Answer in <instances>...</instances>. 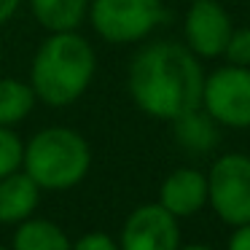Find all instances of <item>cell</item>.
<instances>
[{"instance_id":"cell-1","label":"cell","mask_w":250,"mask_h":250,"mask_svg":"<svg viewBox=\"0 0 250 250\" xmlns=\"http://www.w3.org/2000/svg\"><path fill=\"white\" fill-rule=\"evenodd\" d=\"M202 73L199 57L188 46L172 41L140 49L132 57L126 89L129 97L146 116L159 121H175L178 116L202 105Z\"/></svg>"},{"instance_id":"cell-2","label":"cell","mask_w":250,"mask_h":250,"mask_svg":"<svg viewBox=\"0 0 250 250\" xmlns=\"http://www.w3.org/2000/svg\"><path fill=\"white\" fill-rule=\"evenodd\" d=\"M94 73L97 57L83 35H78L76 30L49 33V38L33 57L30 86L35 92V100L51 108H65L86 92Z\"/></svg>"},{"instance_id":"cell-3","label":"cell","mask_w":250,"mask_h":250,"mask_svg":"<svg viewBox=\"0 0 250 250\" xmlns=\"http://www.w3.org/2000/svg\"><path fill=\"white\" fill-rule=\"evenodd\" d=\"M92 167V148L70 126H46L24 146L22 169L41 191H67L86 178Z\"/></svg>"},{"instance_id":"cell-4","label":"cell","mask_w":250,"mask_h":250,"mask_svg":"<svg viewBox=\"0 0 250 250\" xmlns=\"http://www.w3.org/2000/svg\"><path fill=\"white\" fill-rule=\"evenodd\" d=\"M89 22L108 43H137L164 22L162 0H89Z\"/></svg>"},{"instance_id":"cell-5","label":"cell","mask_w":250,"mask_h":250,"mask_svg":"<svg viewBox=\"0 0 250 250\" xmlns=\"http://www.w3.org/2000/svg\"><path fill=\"white\" fill-rule=\"evenodd\" d=\"M202 110L215 124L248 129L250 126V67L223 65L205 76Z\"/></svg>"},{"instance_id":"cell-6","label":"cell","mask_w":250,"mask_h":250,"mask_svg":"<svg viewBox=\"0 0 250 250\" xmlns=\"http://www.w3.org/2000/svg\"><path fill=\"white\" fill-rule=\"evenodd\" d=\"M207 202L231 226L250 223V156L226 153L207 175Z\"/></svg>"},{"instance_id":"cell-7","label":"cell","mask_w":250,"mask_h":250,"mask_svg":"<svg viewBox=\"0 0 250 250\" xmlns=\"http://www.w3.org/2000/svg\"><path fill=\"white\" fill-rule=\"evenodd\" d=\"M231 30H234L231 17L218 0H194L191 8L186 11V22H183L186 46L199 60L223 57Z\"/></svg>"},{"instance_id":"cell-8","label":"cell","mask_w":250,"mask_h":250,"mask_svg":"<svg viewBox=\"0 0 250 250\" xmlns=\"http://www.w3.org/2000/svg\"><path fill=\"white\" fill-rule=\"evenodd\" d=\"M180 229L178 218L162 205H143L126 218L121 229L119 250H178Z\"/></svg>"},{"instance_id":"cell-9","label":"cell","mask_w":250,"mask_h":250,"mask_svg":"<svg viewBox=\"0 0 250 250\" xmlns=\"http://www.w3.org/2000/svg\"><path fill=\"white\" fill-rule=\"evenodd\" d=\"M159 205L175 218H188L196 215L207 205V175L199 169L180 167L164 178L159 188Z\"/></svg>"},{"instance_id":"cell-10","label":"cell","mask_w":250,"mask_h":250,"mask_svg":"<svg viewBox=\"0 0 250 250\" xmlns=\"http://www.w3.org/2000/svg\"><path fill=\"white\" fill-rule=\"evenodd\" d=\"M38 202L41 188L24 169L0 178V223H22L33 218Z\"/></svg>"},{"instance_id":"cell-11","label":"cell","mask_w":250,"mask_h":250,"mask_svg":"<svg viewBox=\"0 0 250 250\" xmlns=\"http://www.w3.org/2000/svg\"><path fill=\"white\" fill-rule=\"evenodd\" d=\"M30 11L49 33L78 30L89 14V0H30Z\"/></svg>"},{"instance_id":"cell-12","label":"cell","mask_w":250,"mask_h":250,"mask_svg":"<svg viewBox=\"0 0 250 250\" xmlns=\"http://www.w3.org/2000/svg\"><path fill=\"white\" fill-rule=\"evenodd\" d=\"M70 239L57 223L46 218H27L14 234L11 250H70Z\"/></svg>"},{"instance_id":"cell-13","label":"cell","mask_w":250,"mask_h":250,"mask_svg":"<svg viewBox=\"0 0 250 250\" xmlns=\"http://www.w3.org/2000/svg\"><path fill=\"white\" fill-rule=\"evenodd\" d=\"M172 124H175V137L186 151L205 153L218 143V124L202 108H194L188 113L178 116Z\"/></svg>"},{"instance_id":"cell-14","label":"cell","mask_w":250,"mask_h":250,"mask_svg":"<svg viewBox=\"0 0 250 250\" xmlns=\"http://www.w3.org/2000/svg\"><path fill=\"white\" fill-rule=\"evenodd\" d=\"M35 105V92L19 78H0V126H14L27 119Z\"/></svg>"},{"instance_id":"cell-15","label":"cell","mask_w":250,"mask_h":250,"mask_svg":"<svg viewBox=\"0 0 250 250\" xmlns=\"http://www.w3.org/2000/svg\"><path fill=\"white\" fill-rule=\"evenodd\" d=\"M22 156H24V143L11 126H0V178L22 169Z\"/></svg>"},{"instance_id":"cell-16","label":"cell","mask_w":250,"mask_h":250,"mask_svg":"<svg viewBox=\"0 0 250 250\" xmlns=\"http://www.w3.org/2000/svg\"><path fill=\"white\" fill-rule=\"evenodd\" d=\"M223 57L229 60V65L250 67V27H237L229 35V43L223 49Z\"/></svg>"},{"instance_id":"cell-17","label":"cell","mask_w":250,"mask_h":250,"mask_svg":"<svg viewBox=\"0 0 250 250\" xmlns=\"http://www.w3.org/2000/svg\"><path fill=\"white\" fill-rule=\"evenodd\" d=\"M70 250H119L116 239L105 231H89L70 245Z\"/></svg>"},{"instance_id":"cell-18","label":"cell","mask_w":250,"mask_h":250,"mask_svg":"<svg viewBox=\"0 0 250 250\" xmlns=\"http://www.w3.org/2000/svg\"><path fill=\"white\" fill-rule=\"evenodd\" d=\"M229 250H250V223L237 226V231L229 239Z\"/></svg>"},{"instance_id":"cell-19","label":"cell","mask_w":250,"mask_h":250,"mask_svg":"<svg viewBox=\"0 0 250 250\" xmlns=\"http://www.w3.org/2000/svg\"><path fill=\"white\" fill-rule=\"evenodd\" d=\"M19 6H22V0H0V24H6L19 11Z\"/></svg>"},{"instance_id":"cell-20","label":"cell","mask_w":250,"mask_h":250,"mask_svg":"<svg viewBox=\"0 0 250 250\" xmlns=\"http://www.w3.org/2000/svg\"><path fill=\"white\" fill-rule=\"evenodd\" d=\"M178 250H212V248H205V245H188V248H178Z\"/></svg>"},{"instance_id":"cell-21","label":"cell","mask_w":250,"mask_h":250,"mask_svg":"<svg viewBox=\"0 0 250 250\" xmlns=\"http://www.w3.org/2000/svg\"><path fill=\"white\" fill-rule=\"evenodd\" d=\"M0 250H8V248H3V245H0Z\"/></svg>"}]
</instances>
